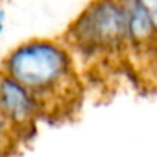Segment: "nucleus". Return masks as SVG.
Returning <instances> with one entry per match:
<instances>
[{
  "label": "nucleus",
  "mask_w": 157,
  "mask_h": 157,
  "mask_svg": "<svg viewBox=\"0 0 157 157\" xmlns=\"http://www.w3.org/2000/svg\"><path fill=\"white\" fill-rule=\"evenodd\" d=\"M0 157H8V151L3 149V148H0Z\"/></svg>",
  "instance_id": "nucleus-8"
},
{
  "label": "nucleus",
  "mask_w": 157,
  "mask_h": 157,
  "mask_svg": "<svg viewBox=\"0 0 157 157\" xmlns=\"http://www.w3.org/2000/svg\"><path fill=\"white\" fill-rule=\"evenodd\" d=\"M134 2L140 8H143L152 19L157 20V0H134Z\"/></svg>",
  "instance_id": "nucleus-6"
},
{
  "label": "nucleus",
  "mask_w": 157,
  "mask_h": 157,
  "mask_svg": "<svg viewBox=\"0 0 157 157\" xmlns=\"http://www.w3.org/2000/svg\"><path fill=\"white\" fill-rule=\"evenodd\" d=\"M3 26H5V13L0 10V34L3 31Z\"/></svg>",
  "instance_id": "nucleus-7"
},
{
  "label": "nucleus",
  "mask_w": 157,
  "mask_h": 157,
  "mask_svg": "<svg viewBox=\"0 0 157 157\" xmlns=\"http://www.w3.org/2000/svg\"><path fill=\"white\" fill-rule=\"evenodd\" d=\"M0 71L33 94L40 117L68 116L82 99L74 62L59 42L33 39L20 43L3 59Z\"/></svg>",
  "instance_id": "nucleus-1"
},
{
  "label": "nucleus",
  "mask_w": 157,
  "mask_h": 157,
  "mask_svg": "<svg viewBox=\"0 0 157 157\" xmlns=\"http://www.w3.org/2000/svg\"><path fill=\"white\" fill-rule=\"evenodd\" d=\"M11 139H16V137H14L10 125L6 123V120L0 116V148H3V149L8 151V146L6 145H8V142Z\"/></svg>",
  "instance_id": "nucleus-5"
},
{
  "label": "nucleus",
  "mask_w": 157,
  "mask_h": 157,
  "mask_svg": "<svg viewBox=\"0 0 157 157\" xmlns=\"http://www.w3.org/2000/svg\"><path fill=\"white\" fill-rule=\"evenodd\" d=\"M0 116L10 125L16 139L31 136L40 111L33 94L16 82L13 77L0 71Z\"/></svg>",
  "instance_id": "nucleus-3"
},
{
  "label": "nucleus",
  "mask_w": 157,
  "mask_h": 157,
  "mask_svg": "<svg viewBox=\"0 0 157 157\" xmlns=\"http://www.w3.org/2000/svg\"><path fill=\"white\" fill-rule=\"evenodd\" d=\"M66 37L86 52H117L129 46L122 0H93L69 25Z\"/></svg>",
  "instance_id": "nucleus-2"
},
{
  "label": "nucleus",
  "mask_w": 157,
  "mask_h": 157,
  "mask_svg": "<svg viewBox=\"0 0 157 157\" xmlns=\"http://www.w3.org/2000/svg\"><path fill=\"white\" fill-rule=\"evenodd\" d=\"M122 3L125 10L129 46L154 49L157 20L152 19L143 8H140L134 0H122Z\"/></svg>",
  "instance_id": "nucleus-4"
}]
</instances>
